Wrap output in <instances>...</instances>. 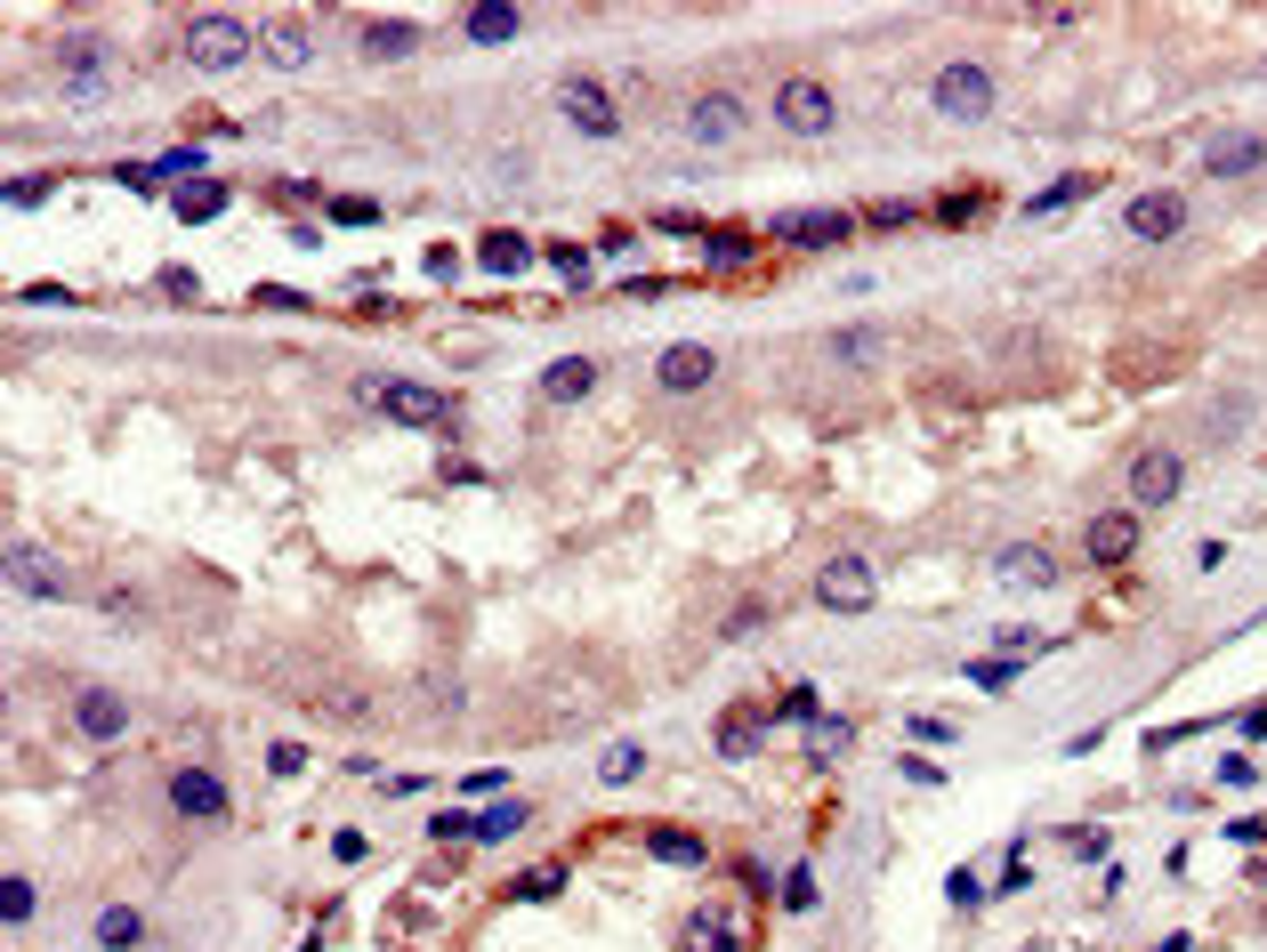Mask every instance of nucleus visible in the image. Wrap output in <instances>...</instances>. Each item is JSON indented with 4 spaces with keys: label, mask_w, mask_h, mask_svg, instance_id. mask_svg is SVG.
<instances>
[{
    "label": "nucleus",
    "mask_w": 1267,
    "mask_h": 952,
    "mask_svg": "<svg viewBox=\"0 0 1267 952\" xmlns=\"http://www.w3.org/2000/svg\"><path fill=\"white\" fill-rule=\"evenodd\" d=\"M251 49H258V25L235 17V9H203V17H186V65H203V74H235Z\"/></svg>",
    "instance_id": "f257e3e1"
},
{
    "label": "nucleus",
    "mask_w": 1267,
    "mask_h": 952,
    "mask_svg": "<svg viewBox=\"0 0 1267 952\" xmlns=\"http://www.w3.org/2000/svg\"><path fill=\"white\" fill-rule=\"evenodd\" d=\"M775 122H783L791 138H824V129L840 122V106H832V90L815 74H783L775 81Z\"/></svg>",
    "instance_id": "f03ea898"
},
{
    "label": "nucleus",
    "mask_w": 1267,
    "mask_h": 952,
    "mask_svg": "<svg viewBox=\"0 0 1267 952\" xmlns=\"http://www.w3.org/2000/svg\"><path fill=\"white\" fill-rule=\"evenodd\" d=\"M557 122H573L582 138H614V129H622V106H614L606 81L566 74V81H557Z\"/></svg>",
    "instance_id": "7ed1b4c3"
},
{
    "label": "nucleus",
    "mask_w": 1267,
    "mask_h": 952,
    "mask_svg": "<svg viewBox=\"0 0 1267 952\" xmlns=\"http://www.w3.org/2000/svg\"><path fill=\"white\" fill-rule=\"evenodd\" d=\"M929 97H937L945 122H993V97H1001V90H993L985 65H969V57H961V65H945V74H937V90H929Z\"/></svg>",
    "instance_id": "20e7f679"
},
{
    "label": "nucleus",
    "mask_w": 1267,
    "mask_h": 952,
    "mask_svg": "<svg viewBox=\"0 0 1267 952\" xmlns=\"http://www.w3.org/2000/svg\"><path fill=\"white\" fill-rule=\"evenodd\" d=\"M743 122H751V106H743L735 90H702L695 106H686V146L718 154V146H735V138H743Z\"/></svg>",
    "instance_id": "39448f33"
},
{
    "label": "nucleus",
    "mask_w": 1267,
    "mask_h": 952,
    "mask_svg": "<svg viewBox=\"0 0 1267 952\" xmlns=\"http://www.w3.org/2000/svg\"><path fill=\"white\" fill-rule=\"evenodd\" d=\"M1178 485H1187V460L1171 453V444H1146L1139 460H1130V509H1171L1178 501Z\"/></svg>",
    "instance_id": "423d86ee"
},
{
    "label": "nucleus",
    "mask_w": 1267,
    "mask_h": 952,
    "mask_svg": "<svg viewBox=\"0 0 1267 952\" xmlns=\"http://www.w3.org/2000/svg\"><path fill=\"white\" fill-rule=\"evenodd\" d=\"M872 598H881V573L864 566V557H832V566L815 573V605H824V614H864Z\"/></svg>",
    "instance_id": "0eeeda50"
},
{
    "label": "nucleus",
    "mask_w": 1267,
    "mask_h": 952,
    "mask_svg": "<svg viewBox=\"0 0 1267 952\" xmlns=\"http://www.w3.org/2000/svg\"><path fill=\"white\" fill-rule=\"evenodd\" d=\"M364 396L405 428H437L444 421V387H421V380H364Z\"/></svg>",
    "instance_id": "6e6552de"
},
{
    "label": "nucleus",
    "mask_w": 1267,
    "mask_h": 952,
    "mask_svg": "<svg viewBox=\"0 0 1267 952\" xmlns=\"http://www.w3.org/2000/svg\"><path fill=\"white\" fill-rule=\"evenodd\" d=\"M1122 226H1130V242H1171L1178 226H1187V194L1155 186V194H1139L1130 210H1122Z\"/></svg>",
    "instance_id": "1a4fd4ad"
},
{
    "label": "nucleus",
    "mask_w": 1267,
    "mask_h": 952,
    "mask_svg": "<svg viewBox=\"0 0 1267 952\" xmlns=\"http://www.w3.org/2000/svg\"><path fill=\"white\" fill-rule=\"evenodd\" d=\"M1082 550H1090V566H1122V557L1139 550V509H1106V517H1090Z\"/></svg>",
    "instance_id": "9d476101"
},
{
    "label": "nucleus",
    "mask_w": 1267,
    "mask_h": 952,
    "mask_svg": "<svg viewBox=\"0 0 1267 952\" xmlns=\"http://www.w3.org/2000/svg\"><path fill=\"white\" fill-rule=\"evenodd\" d=\"M170 807L210 824V815H226V783H219L210 767H170Z\"/></svg>",
    "instance_id": "9b49d317"
},
{
    "label": "nucleus",
    "mask_w": 1267,
    "mask_h": 952,
    "mask_svg": "<svg viewBox=\"0 0 1267 952\" xmlns=\"http://www.w3.org/2000/svg\"><path fill=\"white\" fill-rule=\"evenodd\" d=\"M711 364H718V355L711 348H702V339H679V348H662V387H670V396H695V387H711Z\"/></svg>",
    "instance_id": "f8f14e48"
},
{
    "label": "nucleus",
    "mask_w": 1267,
    "mask_h": 952,
    "mask_svg": "<svg viewBox=\"0 0 1267 952\" xmlns=\"http://www.w3.org/2000/svg\"><path fill=\"white\" fill-rule=\"evenodd\" d=\"M355 49L380 57V65H396V57L421 49V25H412V17H364V25H355Z\"/></svg>",
    "instance_id": "ddd939ff"
},
{
    "label": "nucleus",
    "mask_w": 1267,
    "mask_h": 952,
    "mask_svg": "<svg viewBox=\"0 0 1267 952\" xmlns=\"http://www.w3.org/2000/svg\"><path fill=\"white\" fill-rule=\"evenodd\" d=\"M993 573L1017 582V589H1049V582H1058V557H1049L1042 541H1010V550L993 557Z\"/></svg>",
    "instance_id": "4468645a"
},
{
    "label": "nucleus",
    "mask_w": 1267,
    "mask_h": 952,
    "mask_svg": "<svg viewBox=\"0 0 1267 952\" xmlns=\"http://www.w3.org/2000/svg\"><path fill=\"white\" fill-rule=\"evenodd\" d=\"M258 49H267V65L299 74V65L315 57V41H307V25H299V17H267V25H258Z\"/></svg>",
    "instance_id": "2eb2a0df"
},
{
    "label": "nucleus",
    "mask_w": 1267,
    "mask_h": 952,
    "mask_svg": "<svg viewBox=\"0 0 1267 952\" xmlns=\"http://www.w3.org/2000/svg\"><path fill=\"white\" fill-rule=\"evenodd\" d=\"M775 242H808V251L824 242L832 251V242H848V219L840 210H783V219H775Z\"/></svg>",
    "instance_id": "dca6fc26"
},
{
    "label": "nucleus",
    "mask_w": 1267,
    "mask_h": 952,
    "mask_svg": "<svg viewBox=\"0 0 1267 952\" xmlns=\"http://www.w3.org/2000/svg\"><path fill=\"white\" fill-rule=\"evenodd\" d=\"M74 727L90 734V743H113V734L129 727V702H122V695H106V686H90V695L74 702Z\"/></svg>",
    "instance_id": "f3484780"
},
{
    "label": "nucleus",
    "mask_w": 1267,
    "mask_h": 952,
    "mask_svg": "<svg viewBox=\"0 0 1267 952\" xmlns=\"http://www.w3.org/2000/svg\"><path fill=\"white\" fill-rule=\"evenodd\" d=\"M477 267H485V275H501V283H509V275H525V267H533V242L517 235V226H493V235L477 242Z\"/></svg>",
    "instance_id": "a211bd4d"
},
{
    "label": "nucleus",
    "mask_w": 1267,
    "mask_h": 952,
    "mask_svg": "<svg viewBox=\"0 0 1267 952\" xmlns=\"http://www.w3.org/2000/svg\"><path fill=\"white\" fill-rule=\"evenodd\" d=\"M541 396H550V403H582V396H598V364H589V355H557V364L541 371Z\"/></svg>",
    "instance_id": "6ab92c4d"
},
{
    "label": "nucleus",
    "mask_w": 1267,
    "mask_h": 952,
    "mask_svg": "<svg viewBox=\"0 0 1267 952\" xmlns=\"http://www.w3.org/2000/svg\"><path fill=\"white\" fill-rule=\"evenodd\" d=\"M686 952H743V945H735V913H727V904L686 913Z\"/></svg>",
    "instance_id": "aec40b11"
},
{
    "label": "nucleus",
    "mask_w": 1267,
    "mask_h": 952,
    "mask_svg": "<svg viewBox=\"0 0 1267 952\" xmlns=\"http://www.w3.org/2000/svg\"><path fill=\"white\" fill-rule=\"evenodd\" d=\"M1244 170H1267V138H1219L1203 154V178H1244Z\"/></svg>",
    "instance_id": "412c9836"
},
{
    "label": "nucleus",
    "mask_w": 1267,
    "mask_h": 952,
    "mask_svg": "<svg viewBox=\"0 0 1267 952\" xmlns=\"http://www.w3.org/2000/svg\"><path fill=\"white\" fill-rule=\"evenodd\" d=\"M460 25H469V41H485V49H493V41H517V33H525V9H493V0H485V9H469Z\"/></svg>",
    "instance_id": "4be33fe9"
},
{
    "label": "nucleus",
    "mask_w": 1267,
    "mask_h": 952,
    "mask_svg": "<svg viewBox=\"0 0 1267 952\" xmlns=\"http://www.w3.org/2000/svg\"><path fill=\"white\" fill-rule=\"evenodd\" d=\"M9 566H17V589H25V598H65V573H57L49 557L17 550V557H9Z\"/></svg>",
    "instance_id": "5701e85b"
},
{
    "label": "nucleus",
    "mask_w": 1267,
    "mask_h": 952,
    "mask_svg": "<svg viewBox=\"0 0 1267 952\" xmlns=\"http://www.w3.org/2000/svg\"><path fill=\"white\" fill-rule=\"evenodd\" d=\"M509 897H517V904H550V897H566V863H533V872H517V879H509Z\"/></svg>",
    "instance_id": "b1692460"
},
{
    "label": "nucleus",
    "mask_w": 1267,
    "mask_h": 952,
    "mask_svg": "<svg viewBox=\"0 0 1267 952\" xmlns=\"http://www.w3.org/2000/svg\"><path fill=\"white\" fill-rule=\"evenodd\" d=\"M646 856L654 863H702L711 847H702V831H646Z\"/></svg>",
    "instance_id": "393cba45"
},
{
    "label": "nucleus",
    "mask_w": 1267,
    "mask_h": 952,
    "mask_svg": "<svg viewBox=\"0 0 1267 952\" xmlns=\"http://www.w3.org/2000/svg\"><path fill=\"white\" fill-rule=\"evenodd\" d=\"M1090 194H1098V178H1082V170H1074V178H1049L1042 194L1026 202V210H1033V219H1049V210H1065V202H1090Z\"/></svg>",
    "instance_id": "a878e982"
},
{
    "label": "nucleus",
    "mask_w": 1267,
    "mask_h": 952,
    "mask_svg": "<svg viewBox=\"0 0 1267 952\" xmlns=\"http://www.w3.org/2000/svg\"><path fill=\"white\" fill-rule=\"evenodd\" d=\"M226 202H235V194H226V186H194V194H178V202H170V210H178L186 226H203V219H219Z\"/></svg>",
    "instance_id": "bb28decb"
},
{
    "label": "nucleus",
    "mask_w": 1267,
    "mask_h": 952,
    "mask_svg": "<svg viewBox=\"0 0 1267 952\" xmlns=\"http://www.w3.org/2000/svg\"><path fill=\"white\" fill-rule=\"evenodd\" d=\"M993 646H1001V662H1026V654H1049L1058 638H1049V630H1026V622H1017V630H993Z\"/></svg>",
    "instance_id": "cd10ccee"
},
{
    "label": "nucleus",
    "mask_w": 1267,
    "mask_h": 952,
    "mask_svg": "<svg viewBox=\"0 0 1267 952\" xmlns=\"http://www.w3.org/2000/svg\"><path fill=\"white\" fill-rule=\"evenodd\" d=\"M598 775H606V783H638V775H646V751H638V743H606Z\"/></svg>",
    "instance_id": "c85d7f7f"
},
{
    "label": "nucleus",
    "mask_w": 1267,
    "mask_h": 952,
    "mask_svg": "<svg viewBox=\"0 0 1267 952\" xmlns=\"http://www.w3.org/2000/svg\"><path fill=\"white\" fill-rule=\"evenodd\" d=\"M0 920H9V929H25V920H33V879H25V872L0 879Z\"/></svg>",
    "instance_id": "c756f323"
},
{
    "label": "nucleus",
    "mask_w": 1267,
    "mask_h": 952,
    "mask_svg": "<svg viewBox=\"0 0 1267 952\" xmlns=\"http://www.w3.org/2000/svg\"><path fill=\"white\" fill-rule=\"evenodd\" d=\"M138 929H146V920L129 913V904H106V913H97V945H138Z\"/></svg>",
    "instance_id": "7c9ffc66"
},
{
    "label": "nucleus",
    "mask_w": 1267,
    "mask_h": 952,
    "mask_svg": "<svg viewBox=\"0 0 1267 952\" xmlns=\"http://www.w3.org/2000/svg\"><path fill=\"white\" fill-rule=\"evenodd\" d=\"M509 831H525V799L485 807V815H477V840H509Z\"/></svg>",
    "instance_id": "2f4dec72"
},
{
    "label": "nucleus",
    "mask_w": 1267,
    "mask_h": 952,
    "mask_svg": "<svg viewBox=\"0 0 1267 952\" xmlns=\"http://www.w3.org/2000/svg\"><path fill=\"white\" fill-rule=\"evenodd\" d=\"M832 355H840V364H872V355H881V331H840V339H832Z\"/></svg>",
    "instance_id": "473e14b6"
},
{
    "label": "nucleus",
    "mask_w": 1267,
    "mask_h": 952,
    "mask_svg": "<svg viewBox=\"0 0 1267 952\" xmlns=\"http://www.w3.org/2000/svg\"><path fill=\"white\" fill-rule=\"evenodd\" d=\"M550 267H557V275L573 283V291L589 283V251H582V242H550Z\"/></svg>",
    "instance_id": "72a5a7b5"
},
{
    "label": "nucleus",
    "mask_w": 1267,
    "mask_h": 952,
    "mask_svg": "<svg viewBox=\"0 0 1267 952\" xmlns=\"http://www.w3.org/2000/svg\"><path fill=\"white\" fill-rule=\"evenodd\" d=\"M331 219H339V226H371V219H380V202H371V194H331Z\"/></svg>",
    "instance_id": "f704fd0d"
},
{
    "label": "nucleus",
    "mask_w": 1267,
    "mask_h": 952,
    "mask_svg": "<svg viewBox=\"0 0 1267 952\" xmlns=\"http://www.w3.org/2000/svg\"><path fill=\"white\" fill-rule=\"evenodd\" d=\"M808 904H815V872H808V863H791V872H783V913H808Z\"/></svg>",
    "instance_id": "c9c22d12"
},
{
    "label": "nucleus",
    "mask_w": 1267,
    "mask_h": 952,
    "mask_svg": "<svg viewBox=\"0 0 1267 952\" xmlns=\"http://www.w3.org/2000/svg\"><path fill=\"white\" fill-rule=\"evenodd\" d=\"M702 242H711L718 267H743V258H751V235H735V226H718V235H702Z\"/></svg>",
    "instance_id": "e433bc0d"
},
{
    "label": "nucleus",
    "mask_w": 1267,
    "mask_h": 952,
    "mask_svg": "<svg viewBox=\"0 0 1267 952\" xmlns=\"http://www.w3.org/2000/svg\"><path fill=\"white\" fill-rule=\"evenodd\" d=\"M49 194H57V178H33V170L9 178V210H33V202H49Z\"/></svg>",
    "instance_id": "4c0bfd02"
},
{
    "label": "nucleus",
    "mask_w": 1267,
    "mask_h": 952,
    "mask_svg": "<svg viewBox=\"0 0 1267 952\" xmlns=\"http://www.w3.org/2000/svg\"><path fill=\"white\" fill-rule=\"evenodd\" d=\"M1219 783H1228V791H1251V783H1260V759H1251V751H1228V759H1219Z\"/></svg>",
    "instance_id": "58836bf2"
},
{
    "label": "nucleus",
    "mask_w": 1267,
    "mask_h": 952,
    "mask_svg": "<svg viewBox=\"0 0 1267 952\" xmlns=\"http://www.w3.org/2000/svg\"><path fill=\"white\" fill-rule=\"evenodd\" d=\"M1010 678H1017V662H1001V654H993V662H969V686H985V695H1001Z\"/></svg>",
    "instance_id": "ea45409f"
},
{
    "label": "nucleus",
    "mask_w": 1267,
    "mask_h": 952,
    "mask_svg": "<svg viewBox=\"0 0 1267 952\" xmlns=\"http://www.w3.org/2000/svg\"><path fill=\"white\" fill-rule=\"evenodd\" d=\"M783 718H799V727H815V718H824V695H815V686H791V695H783Z\"/></svg>",
    "instance_id": "a19ab883"
},
{
    "label": "nucleus",
    "mask_w": 1267,
    "mask_h": 952,
    "mask_svg": "<svg viewBox=\"0 0 1267 952\" xmlns=\"http://www.w3.org/2000/svg\"><path fill=\"white\" fill-rule=\"evenodd\" d=\"M848 743V718H815V734H808V759H832Z\"/></svg>",
    "instance_id": "79ce46f5"
},
{
    "label": "nucleus",
    "mask_w": 1267,
    "mask_h": 952,
    "mask_svg": "<svg viewBox=\"0 0 1267 952\" xmlns=\"http://www.w3.org/2000/svg\"><path fill=\"white\" fill-rule=\"evenodd\" d=\"M953 734H961V727H953V718H937V711L913 718V743H945V751H953Z\"/></svg>",
    "instance_id": "37998d69"
},
{
    "label": "nucleus",
    "mask_w": 1267,
    "mask_h": 952,
    "mask_svg": "<svg viewBox=\"0 0 1267 952\" xmlns=\"http://www.w3.org/2000/svg\"><path fill=\"white\" fill-rule=\"evenodd\" d=\"M428 840H477V824H469V815H453V807H444V815H428Z\"/></svg>",
    "instance_id": "c03bdc74"
},
{
    "label": "nucleus",
    "mask_w": 1267,
    "mask_h": 952,
    "mask_svg": "<svg viewBox=\"0 0 1267 952\" xmlns=\"http://www.w3.org/2000/svg\"><path fill=\"white\" fill-rule=\"evenodd\" d=\"M460 791H469V799H493V791H509V775H501V767H477V775H460Z\"/></svg>",
    "instance_id": "a18cd8bd"
},
{
    "label": "nucleus",
    "mask_w": 1267,
    "mask_h": 952,
    "mask_svg": "<svg viewBox=\"0 0 1267 952\" xmlns=\"http://www.w3.org/2000/svg\"><path fill=\"white\" fill-rule=\"evenodd\" d=\"M945 897H953V913H977V904H985V897H977V872H953V879H945Z\"/></svg>",
    "instance_id": "49530a36"
},
{
    "label": "nucleus",
    "mask_w": 1267,
    "mask_h": 952,
    "mask_svg": "<svg viewBox=\"0 0 1267 952\" xmlns=\"http://www.w3.org/2000/svg\"><path fill=\"white\" fill-rule=\"evenodd\" d=\"M897 767H904V775H913V783H945V767H937V759H929V751H904V759H897Z\"/></svg>",
    "instance_id": "de8ad7c7"
},
{
    "label": "nucleus",
    "mask_w": 1267,
    "mask_h": 952,
    "mask_svg": "<svg viewBox=\"0 0 1267 952\" xmlns=\"http://www.w3.org/2000/svg\"><path fill=\"white\" fill-rule=\"evenodd\" d=\"M154 170H162V178H186V170H203V154H194V146H170Z\"/></svg>",
    "instance_id": "09e8293b"
},
{
    "label": "nucleus",
    "mask_w": 1267,
    "mask_h": 952,
    "mask_svg": "<svg viewBox=\"0 0 1267 952\" xmlns=\"http://www.w3.org/2000/svg\"><path fill=\"white\" fill-rule=\"evenodd\" d=\"M299 767H307V751H299V743H275V751H267V775H299Z\"/></svg>",
    "instance_id": "8fccbe9b"
},
{
    "label": "nucleus",
    "mask_w": 1267,
    "mask_h": 952,
    "mask_svg": "<svg viewBox=\"0 0 1267 952\" xmlns=\"http://www.w3.org/2000/svg\"><path fill=\"white\" fill-rule=\"evenodd\" d=\"M751 630H767V605H743V614H735V622H727V638H735V646H743V638H751Z\"/></svg>",
    "instance_id": "3c124183"
},
{
    "label": "nucleus",
    "mask_w": 1267,
    "mask_h": 952,
    "mask_svg": "<svg viewBox=\"0 0 1267 952\" xmlns=\"http://www.w3.org/2000/svg\"><path fill=\"white\" fill-rule=\"evenodd\" d=\"M364 847H371L364 831H331V856H339V863H364Z\"/></svg>",
    "instance_id": "603ef678"
},
{
    "label": "nucleus",
    "mask_w": 1267,
    "mask_h": 952,
    "mask_svg": "<svg viewBox=\"0 0 1267 952\" xmlns=\"http://www.w3.org/2000/svg\"><path fill=\"white\" fill-rule=\"evenodd\" d=\"M1065 840H1074V856H1082V863H1106V831H1065Z\"/></svg>",
    "instance_id": "864d4df0"
},
{
    "label": "nucleus",
    "mask_w": 1267,
    "mask_h": 952,
    "mask_svg": "<svg viewBox=\"0 0 1267 952\" xmlns=\"http://www.w3.org/2000/svg\"><path fill=\"white\" fill-rule=\"evenodd\" d=\"M977 210H985V194H961V202H937V219H953V226H961V219H977Z\"/></svg>",
    "instance_id": "5fc2aeb1"
},
{
    "label": "nucleus",
    "mask_w": 1267,
    "mask_h": 952,
    "mask_svg": "<svg viewBox=\"0 0 1267 952\" xmlns=\"http://www.w3.org/2000/svg\"><path fill=\"white\" fill-rule=\"evenodd\" d=\"M1228 840H1235V847H1260L1267 824H1260V815H1244V824H1228Z\"/></svg>",
    "instance_id": "6e6d98bb"
},
{
    "label": "nucleus",
    "mask_w": 1267,
    "mask_h": 952,
    "mask_svg": "<svg viewBox=\"0 0 1267 952\" xmlns=\"http://www.w3.org/2000/svg\"><path fill=\"white\" fill-rule=\"evenodd\" d=\"M1235 727H1244L1251 743H1260V734H1267V702H1260V711H1244V718H1235Z\"/></svg>",
    "instance_id": "4d7b16f0"
},
{
    "label": "nucleus",
    "mask_w": 1267,
    "mask_h": 952,
    "mask_svg": "<svg viewBox=\"0 0 1267 952\" xmlns=\"http://www.w3.org/2000/svg\"><path fill=\"white\" fill-rule=\"evenodd\" d=\"M1260 81H1267V65H1260Z\"/></svg>",
    "instance_id": "13d9d810"
}]
</instances>
